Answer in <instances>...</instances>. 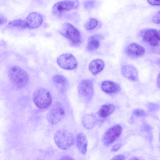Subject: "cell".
I'll list each match as a JSON object with an SVG mask.
<instances>
[{
	"label": "cell",
	"instance_id": "obj_9",
	"mask_svg": "<svg viewBox=\"0 0 160 160\" xmlns=\"http://www.w3.org/2000/svg\"><path fill=\"white\" fill-rule=\"evenodd\" d=\"M122 130V127L119 125L110 128L103 136L102 141L104 145L108 146L114 142L120 136Z\"/></svg>",
	"mask_w": 160,
	"mask_h": 160
},
{
	"label": "cell",
	"instance_id": "obj_13",
	"mask_svg": "<svg viewBox=\"0 0 160 160\" xmlns=\"http://www.w3.org/2000/svg\"><path fill=\"white\" fill-rule=\"evenodd\" d=\"M122 75L125 78L132 81H137L138 79V72L134 67L130 65L123 66L121 69Z\"/></svg>",
	"mask_w": 160,
	"mask_h": 160
},
{
	"label": "cell",
	"instance_id": "obj_14",
	"mask_svg": "<svg viewBox=\"0 0 160 160\" xmlns=\"http://www.w3.org/2000/svg\"><path fill=\"white\" fill-rule=\"evenodd\" d=\"M101 88L104 92L108 94L117 93L120 89L118 83L109 80L103 81L101 84Z\"/></svg>",
	"mask_w": 160,
	"mask_h": 160
},
{
	"label": "cell",
	"instance_id": "obj_27",
	"mask_svg": "<svg viewBox=\"0 0 160 160\" xmlns=\"http://www.w3.org/2000/svg\"><path fill=\"white\" fill-rule=\"evenodd\" d=\"M142 130L145 132H150L151 130V127L148 123H146L143 124L142 127Z\"/></svg>",
	"mask_w": 160,
	"mask_h": 160
},
{
	"label": "cell",
	"instance_id": "obj_10",
	"mask_svg": "<svg viewBox=\"0 0 160 160\" xmlns=\"http://www.w3.org/2000/svg\"><path fill=\"white\" fill-rule=\"evenodd\" d=\"M75 3L70 0H64L55 3L52 8V14L56 16H61L64 12L75 8Z\"/></svg>",
	"mask_w": 160,
	"mask_h": 160
},
{
	"label": "cell",
	"instance_id": "obj_11",
	"mask_svg": "<svg viewBox=\"0 0 160 160\" xmlns=\"http://www.w3.org/2000/svg\"><path fill=\"white\" fill-rule=\"evenodd\" d=\"M43 18L40 13L33 12L29 14L25 22L27 28L33 29L39 27L42 23Z\"/></svg>",
	"mask_w": 160,
	"mask_h": 160
},
{
	"label": "cell",
	"instance_id": "obj_31",
	"mask_svg": "<svg viewBox=\"0 0 160 160\" xmlns=\"http://www.w3.org/2000/svg\"><path fill=\"white\" fill-rule=\"evenodd\" d=\"M0 17V25H2L7 22V19L6 17L2 14H1Z\"/></svg>",
	"mask_w": 160,
	"mask_h": 160
},
{
	"label": "cell",
	"instance_id": "obj_19",
	"mask_svg": "<svg viewBox=\"0 0 160 160\" xmlns=\"http://www.w3.org/2000/svg\"><path fill=\"white\" fill-rule=\"evenodd\" d=\"M52 80L56 85L61 91H63L68 84L67 79L63 75L56 74L54 75Z\"/></svg>",
	"mask_w": 160,
	"mask_h": 160
},
{
	"label": "cell",
	"instance_id": "obj_25",
	"mask_svg": "<svg viewBox=\"0 0 160 160\" xmlns=\"http://www.w3.org/2000/svg\"><path fill=\"white\" fill-rule=\"evenodd\" d=\"M133 114L138 117H142L146 115L145 112L142 109H136L132 111Z\"/></svg>",
	"mask_w": 160,
	"mask_h": 160
},
{
	"label": "cell",
	"instance_id": "obj_5",
	"mask_svg": "<svg viewBox=\"0 0 160 160\" xmlns=\"http://www.w3.org/2000/svg\"><path fill=\"white\" fill-rule=\"evenodd\" d=\"M139 35L142 41L151 47H158L160 40L158 30L151 28H146L140 31Z\"/></svg>",
	"mask_w": 160,
	"mask_h": 160
},
{
	"label": "cell",
	"instance_id": "obj_4",
	"mask_svg": "<svg viewBox=\"0 0 160 160\" xmlns=\"http://www.w3.org/2000/svg\"><path fill=\"white\" fill-rule=\"evenodd\" d=\"M32 99L35 105L40 109L48 108L52 102L50 92L48 89L43 88H38L34 92Z\"/></svg>",
	"mask_w": 160,
	"mask_h": 160
},
{
	"label": "cell",
	"instance_id": "obj_15",
	"mask_svg": "<svg viewBox=\"0 0 160 160\" xmlns=\"http://www.w3.org/2000/svg\"><path fill=\"white\" fill-rule=\"evenodd\" d=\"M77 143L79 152L83 155H86L87 152L88 141L86 137L83 133L80 132L77 135Z\"/></svg>",
	"mask_w": 160,
	"mask_h": 160
},
{
	"label": "cell",
	"instance_id": "obj_1",
	"mask_svg": "<svg viewBox=\"0 0 160 160\" xmlns=\"http://www.w3.org/2000/svg\"><path fill=\"white\" fill-rule=\"evenodd\" d=\"M8 77L11 83L17 89L24 88L29 81L28 73L23 69L16 65L13 66L9 68Z\"/></svg>",
	"mask_w": 160,
	"mask_h": 160
},
{
	"label": "cell",
	"instance_id": "obj_23",
	"mask_svg": "<svg viewBox=\"0 0 160 160\" xmlns=\"http://www.w3.org/2000/svg\"><path fill=\"white\" fill-rule=\"evenodd\" d=\"M96 2L95 0H91L85 2L83 7L86 9H90L94 8L96 5Z\"/></svg>",
	"mask_w": 160,
	"mask_h": 160
},
{
	"label": "cell",
	"instance_id": "obj_34",
	"mask_svg": "<svg viewBox=\"0 0 160 160\" xmlns=\"http://www.w3.org/2000/svg\"><path fill=\"white\" fill-rule=\"evenodd\" d=\"M157 63L160 67V58L158 59L157 61Z\"/></svg>",
	"mask_w": 160,
	"mask_h": 160
},
{
	"label": "cell",
	"instance_id": "obj_2",
	"mask_svg": "<svg viewBox=\"0 0 160 160\" xmlns=\"http://www.w3.org/2000/svg\"><path fill=\"white\" fill-rule=\"evenodd\" d=\"M60 33L67 38L73 46H78L81 42V36L79 31L72 24L64 23L59 30Z\"/></svg>",
	"mask_w": 160,
	"mask_h": 160
},
{
	"label": "cell",
	"instance_id": "obj_28",
	"mask_svg": "<svg viewBox=\"0 0 160 160\" xmlns=\"http://www.w3.org/2000/svg\"><path fill=\"white\" fill-rule=\"evenodd\" d=\"M148 3L154 6H160V0H147Z\"/></svg>",
	"mask_w": 160,
	"mask_h": 160
},
{
	"label": "cell",
	"instance_id": "obj_26",
	"mask_svg": "<svg viewBox=\"0 0 160 160\" xmlns=\"http://www.w3.org/2000/svg\"><path fill=\"white\" fill-rule=\"evenodd\" d=\"M152 22L156 24H160V11L156 13L152 18Z\"/></svg>",
	"mask_w": 160,
	"mask_h": 160
},
{
	"label": "cell",
	"instance_id": "obj_17",
	"mask_svg": "<svg viewBox=\"0 0 160 160\" xmlns=\"http://www.w3.org/2000/svg\"><path fill=\"white\" fill-rule=\"evenodd\" d=\"M96 116L92 113L85 115L82 119V123L84 128L88 129L93 128L97 122Z\"/></svg>",
	"mask_w": 160,
	"mask_h": 160
},
{
	"label": "cell",
	"instance_id": "obj_8",
	"mask_svg": "<svg viewBox=\"0 0 160 160\" xmlns=\"http://www.w3.org/2000/svg\"><path fill=\"white\" fill-rule=\"evenodd\" d=\"M65 114V110L62 106L58 103L50 110L46 115V118L49 123L55 124L62 120Z\"/></svg>",
	"mask_w": 160,
	"mask_h": 160
},
{
	"label": "cell",
	"instance_id": "obj_29",
	"mask_svg": "<svg viewBox=\"0 0 160 160\" xmlns=\"http://www.w3.org/2000/svg\"><path fill=\"white\" fill-rule=\"evenodd\" d=\"M126 159V157L124 155L122 154H118L114 156L112 160H123Z\"/></svg>",
	"mask_w": 160,
	"mask_h": 160
},
{
	"label": "cell",
	"instance_id": "obj_22",
	"mask_svg": "<svg viewBox=\"0 0 160 160\" xmlns=\"http://www.w3.org/2000/svg\"><path fill=\"white\" fill-rule=\"evenodd\" d=\"M98 22L95 18H90L85 23L84 27L87 30H92L95 28L98 25Z\"/></svg>",
	"mask_w": 160,
	"mask_h": 160
},
{
	"label": "cell",
	"instance_id": "obj_21",
	"mask_svg": "<svg viewBox=\"0 0 160 160\" xmlns=\"http://www.w3.org/2000/svg\"><path fill=\"white\" fill-rule=\"evenodd\" d=\"M8 24L19 29L27 28L25 21L21 19H15L9 22Z\"/></svg>",
	"mask_w": 160,
	"mask_h": 160
},
{
	"label": "cell",
	"instance_id": "obj_33",
	"mask_svg": "<svg viewBox=\"0 0 160 160\" xmlns=\"http://www.w3.org/2000/svg\"><path fill=\"white\" fill-rule=\"evenodd\" d=\"M157 86L158 88H160V73L158 75L157 78Z\"/></svg>",
	"mask_w": 160,
	"mask_h": 160
},
{
	"label": "cell",
	"instance_id": "obj_37",
	"mask_svg": "<svg viewBox=\"0 0 160 160\" xmlns=\"http://www.w3.org/2000/svg\"><path fill=\"white\" fill-rule=\"evenodd\" d=\"M159 140H160V135H159Z\"/></svg>",
	"mask_w": 160,
	"mask_h": 160
},
{
	"label": "cell",
	"instance_id": "obj_32",
	"mask_svg": "<svg viewBox=\"0 0 160 160\" xmlns=\"http://www.w3.org/2000/svg\"><path fill=\"white\" fill-rule=\"evenodd\" d=\"M60 159L72 160H73L74 159L73 158H72L71 157L69 156H63Z\"/></svg>",
	"mask_w": 160,
	"mask_h": 160
},
{
	"label": "cell",
	"instance_id": "obj_12",
	"mask_svg": "<svg viewBox=\"0 0 160 160\" xmlns=\"http://www.w3.org/2000/svg\"><path fill=\"white\" fill-rule=\"evenodd\" d=\"M126 54L133 58H138L143 55L145 52L144 48L141 45L135 42L129 44L125 48Z\"/></svg>",
	"mask_w": 160,
	"mask_h": 160
},
{
	"label": "cell",
	"instance_id": "obj_7",
	"mask_svg": "<svg viewBox=\"0 0 160 160\" xmlns=\"http://www.w3.org/2000/svg\"><path fill=\"white\" fill-rule=\"evenodd\" d=\"M79 94L85 101H90L93 97L94 88L92 82L88 79L82 80L78 86Z\"/></svg>",
	"mask_w": 160,
	"mask_h": 160
},
{
	"label": "cell",
	"instance_id": "obj_24",
	"mask_svg": "<svg viewBox=\"0 0 160 160\" xmlns=\"http://www.w3.org/2000/svg\"><path fill=\"white\" fill-rule=\"evenodd\" d=\"M147 108L150 112H155L160 108L159 106L157 104L154 102H150L148 104Z\"/></svg>",
	"mask_w": 160,
	"mask_h": 160
},
{
	"label": "cell",
	"instance_id": "obj_20",
	"mask_svg": "<svg viewBox=\"0 0 160 160\" xmlns=\"http://www.w3.org/2000/svg\"><path fill=\"white\" fill-rule=\"evenodd\" d=\"M115 107L112 104H108L102 105L99 110L98 115L102 118L108 117L115 110Z\"/></svg>",
	"mask_w": 160,
	"mask_h": 160
},
{
	"label": "cell",
	"instance_id": "obj_36",
	"mask_svg": "<svg viewBox=\"0 0 160 160\" xmlns=\"http://www.w3.org/2000/svg\"><path fill=\"white\" fill-rule=\"evenodd\" d=\"M131 160H138V158H137L136 157H132L131 159H130Z\"/></svg>",
	"mask_w": 160,
	"mask_h": 160
},
{
	"label": "cell",
	"instance_id": "obj_3",
	"mask_svg": "<svg viewBox=\"0 0 160 160\" xmlns=\"http://www.w3.org/2000/svg\"><path fill=\"white\" fill-rule=\"evenodd\" d=\"M54 139L55 142L59 149L66 150L73 144L74 138L70 132L65 130H59L55 133Z\"/></svg>",
	"mask_w": 160,
	"mask_h": 160
},
{
	"label": "cell",
	"instance_id": "obj_30",
	"mask_svg": "<svg viewBox=\"0 0 160 160\" xmlns=\"http://www.w3.org/2000/svg\"><path fill=\"white\" fill-rule=\"evenodd\" d=\"M121 145L120 143H118L113 145L111 150L112 152H116L118 151L120 148Z\"/></svg>",
	"mask_w": 160,
	"mask_h": 160
},
{
	"label": "cell",
	"instance_id": "obj_16",
	"mask_svg": "<svg viewBox=\"0 0 160 160\" xmlns=\"http://www.w3.org/2000/svg\"><path fill=\"white\" fill-rule=\"evenodd\" d=\"M104 65V62L102 60L100 59H95L89 63L88 68L92 73L95 75L103 69Z\"/></svg>",
	"mask_w": 160,
	"mask_h": 160
},
{
	"label": "cell",
	"instance_id": "obj_6",
	"mask_svg": "<svg viewBox=\"0 0 160 160\" xmlns=\"http://www.w3.org/2000/svg\"><path fill=\"white\" fill-rule=\"evenodd\" d=\"M57 63L62 68L71 70L76 68L78 66V62L72 54L65 53L60 55L57 58Z\"/></svg>",
	"mask_w": 160,
	"mask_h": 160
},
{
	"label": "cell",
	"instance_id": "obj_35",
	"mask_svg": "<svg viewBox=\"0 0 160 160\" xmlns=\"http://www.w3.org/2000/svg\"><path fill=\"white\" fill-rule=\"evenodd\" d=\"M158 37L160 41V30H158Z\"/></svg>",
	"mask_w": 160,
	"mask_h": 160
},
{
	"label": "cell",
	"instance_id": "obj_18",
	"mask_svg": "<svg viewBox=\"0 0 160 160\" xmlns=\"http://www.w3.org/2000/svg\"><path fill=\"white\" fill-rule=\"evenodd\" d=\"M103 37L100 34L92 35L89 38L87 45L88 50L92 51L98 49L100 45V40Z\"/></svg>",
	"mask_w": 160,
	"mask_h": 160
}]
</instances>
